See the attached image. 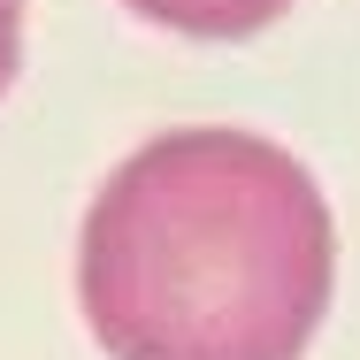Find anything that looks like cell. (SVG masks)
Here are the masks:
<instances>
[{"label":"cell","instance_id":"obj_2","mask_svg":"<svg viewBox=\"0 0 360 360\" xmlns=\"http://www.w3.org/2000/svg\"><path fill=\"white\" fill-rule=\"evenodd\" d=\"M123 8L161 23V31H184V39H253L291 0H123Z\"/></svg>","mask_w":360,"mask_h":360},{"label":"cell","instance_id":"obj_3","mask_svg":"<svg viewBox=\"0 0 360 360\" xmlns=\"http://www.w3.org/2000/svg\"><path fill=\"white\" fill-rule=\"evenodd\" d=\"M15 62H23V0H0V92H8Z\"/></svg>","mask_w":360,"mask_h":360},{"label":"cell","instance_id":"obj_1","mask_svg":"<svg viewBox=\"0 0 360 360\" xmlns=\"http://www.w3.org/2000/svg\"><path fill=\"white\" fill-rule=\"evenodd\" d=\"M338 230L307 161L253 131H169L92 200L77 299L108 360H299Z\"/></svg>","mask_w":360,"mask_h":360}]
</instances>
